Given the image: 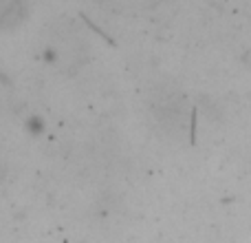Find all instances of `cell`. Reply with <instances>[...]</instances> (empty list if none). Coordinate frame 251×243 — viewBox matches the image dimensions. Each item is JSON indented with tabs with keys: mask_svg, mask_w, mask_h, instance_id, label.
Here are the masks:
<instances>
[{
	"mask_svg": "<svg viewBox=\"0 0 251 243\" xmlns=\"http://www.w3.org/2000/svg\"><path fill=\"white\" fill-rule=\"evenodd\" d=\"M22 16H25V7H22V4H11L7 11L0 13V27L16 25L18 20H22Z\"/></svg>",
	"mask_w": 251,
	"mask_h": 243,
	"instance_id": "1",
	"label": "cell"
},
{
	"mask_svg": "<svg viewBox=\"0 0 251 243\" xmlns=\"http://www.w3.org/2000/svg\"><path fill=\"white\" fill-rule=\"evenodd\" d=\"M29 128H33V130H35V133H40V130H42V122H40L38 118L29 120Z\"/></svg>",
	"mask_w": 251,
	"mask_h": 243,
	"instance_id": "2",
	"label": "cell"
}]
</instances>
